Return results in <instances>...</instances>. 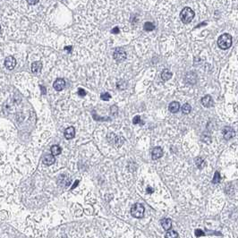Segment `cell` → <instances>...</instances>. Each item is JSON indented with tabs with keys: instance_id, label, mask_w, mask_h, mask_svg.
<instances>
[{
	"instance_id": "6da1fadb",
	"label": "cell",
	"mask_w": 238,
	"mask_h": 238,
	"mask_svg": "<svg viewBox=\"0 0 238 238\" xmlns=\"http://www.w3.org/2000/svg\"><path fill=\"white\" fill-rule=\"evenodd\" d=\"M218 46L223 50L228 49L232 46V36L228 33L220 35L218 39Z\"/></svg>"
},
{
	"instance_id": "7a4b0ae2",
	"label": "cell",
	"mask_w": 238,
	"mask_h": 238,
	"mask_svg": "<svg viewBox=\"0 0 238 238\" xmlns=\"http://www.w3.org/2000/svg\"><path fill=\"white\" fill-rule=\"evenodd\" d=\"M194 12L190 7H184L180 13V18L184 23H189L194 18Z\"/></svg>"
},
{
	"instance_id": "3957f363",
	"label": "cell",
	"mask_w": 238,
	"mask_h": 238,
	"mask_svg": "<svg viewBox=\"0 0 238 238\" xmlns=\"http://www.w3.org/2000/svg\"><path fill=\"white\" fill-rule=\"evenodd\" d=\"M131 214H132L133 217L137 218H141L143 217L144 214V207L142 206V204L141 203H136L131 209Z\"/></svg>"
},
{
	"instance_id": "277c9868",
	"label": "cell",
	"mask_w": 238,
	"mask_h": 238,
	"mask_svg": "<svg viewBox=\"0 0 238 238\" xmlns=\"http://www.w3.org/2000/svg\"><path fill=\"white\" fill-rule=\"evenodd\" d=\"M222 134L226 140H230L235 136V132L232 127L226 126L222 129Z\"/></svg>"
},
{
	"instance_id": "5b68a950",
	"label": "cell",
	"mask_w": 238,
	"mask_h": 238,
	"mask_svg": "<svg viewBox=\"0 0 238 238\" xmlns=\"http://www.w3.org/2000/svg\"><path fill=\"white\" fill-rule=\"evenodd\" d=\"M114 58L117 61H124L126 58L125 51L122 48H117L114 52Z\"/></svg>"
},
{
	"instance_id": "8992f818",
	"label": "cell",
	"mask_w": 238,
	"mask_h": 238,
	"mask_svg": "<svg viewBox=\"0 0 238 238\" xmlns=\"http://www.w3.org/2000/svg\"><path fill=\"white\" fill-rule=\"evenodd\" d=\"M5 67L7 69L13 70L15 67V65H16V60H15V58H14V57H13V56L6 57L5 60Z\"/></svg>"
},
{
	"instance_id": "52a82bcc",
	"label": "cell",
	"mask_w": 238,
	"mask_h": 238,
	"mask_svg": "<svg viewBox=\"0 0 238 238\" xmlns=\"http://www.w3.org/2000/svg\"><path fill=\"white\" fill-rule=\"evenodd\" d=\"M64 86H65V81H64V79H61V78L56 79L54 81V83H53L54 89L56 90V91H57V92L62 91V90L64 88Z\"/></svg>"
},
{
	"instance_id": "ba28073f",
	"label": "cell",
	"mask_w": 238,
	"mask_h": 238,
	"mask_svg": "<svg viewBox=\"0 0 238 238\" xmlns=\"http://www.w3.org/2000/svg\"><path fill=\"white\" fill-rule=\"evenodd\" d=\"M111 135L113 136V138H110L109 136H108V140L113 143V144H115L116 145L117 147H120L123 143H124V139H123L122 137H117V135H115V134H111Z\"/></svg>"
},
{
	"instance_id": "9c48e42d",
	"label": "cell",
	"mask_w": 238,
	"mask_h": 238,
	"mask_svg": "<svg viewBox=\"0 0 238 238\" xmlns=\"http://www.w3.org/2000/svg\"><path fill=\"white\" fill-rule=\"evenodd\" d=\"M163 156V150L160 147H156L152 151V159L157 160Z\"/></svg>"
},
{
	"instance_id": "30bf717a",
	"label": "cell",
	"mask_w": 238,
	"mask_h": 238,
	"mask_svg": "<svg viewBox=\"0 0 238 238\" xmlns=\"http://www.w3.org/2000/svg\"><path fill=\"white\" fill-rule=\"evenodd\" d=\"M55 157H54V155L53 154H47V155H45L43 159H42V162L43 164H45V165L47 166H50L52 165V164L55 163Z\"/></svg>"
},
{
	"instance_id": "8fae6325",
	"label": "cell",
	"mask_w": 238,
	"mask_h": 238,
	"mask_svg": "<svg viewBox=\"0 0 238 238\" xmlns=\"http://www.w3.org/2000/svg\"><path fill=\"white\" fill-rule=\"evenodd\" d=\"M201 102L202 106H205V108H210V106L213 105L212 98H211L210 95H206V96H204V97L201 98Z\"/></svg>"
},
{
	"instance_id": "7c38bea8",
	"label": "cell",
	"mask_w": 238,
	"mask_h": 238,
	"mask_svg": "<svg viewBox=\"0 0 238 238\" xmlns=\"http://www.w3.org/2000/svg\"><path fill=\"white\" fill-rule=\"evenodd\" d=\"M75 135V130L73 126H70L68 127L67 129H65L64 131V137L65 139H67V140H71Z\"/></svg>"
},
{
	"instance_id": "4fadbf2b",
	"label": "cell",
	"mask_w": 238,
	"mask_h": 238,
	"mask_svg": "<svg viewBox=\"0 0 238 238\" xmlns=\"http://www.w3.org/2000/svg\"><path fill=\"white\" fill-rule=\"evenodd\" d=\"M41 68H42V63L40 61H36L34 63H32V64H31V71L34 73H40Z\"/></svg>"
},
{
	"instance_id": "5bb4252c",
	"label": "cell",
	"mask_w": 238,
	"mask_h": 238,
	"mask_svg": "<svg viewBox=\"0 0 238 238\" xmlns=\"http://www.w3.org/2000/svg\"><path fill=\"white\" fill-rule=\"evenodd\" d=\"M168 109L171 113H176L180 109V104L177 101L171 102L168 106Z\"/></svg>"
},
{
	"instance_id": "9a60e30c",
	"label": "cell",
	"mask_w": 238,
	"mask_h": 238,
	"mask_svg": "<svg viewBox=\"0 0 238 238\" xmlns=\"http://www.w3.org/2000/svg\"><path fill=\"white\" fill-rule=\"evenodd\" d=\"M160 222H161L162 227L167 231L169 230V229L172 227V221H171L170 218H164L160 221Z\"/></svg>"
},
{
	"instance_id": "2e32d148",
	"label": "cell",
	"mask_w": 238,
	"mask_h": 238,
	"mask_svg": "<svg viewBox=\"0 0 238 238\" xmlns=\"http://www.w3.org/2000/svg\"><path fill=\"white\" fill-rule=\"evenodd\" d=\"M185 80L188 83H190V84H194L196 83V81H197V76L194 73H189L188 75H186L185 77Z\"/></svg>"
},
{
	"instance_id": "e0dca14e",
	"label": "cell",
	"mask_w": 238,
	"mask_h": 238,
	"mask_svg": "<svg viewBox=\"0 0 238 238\" xmlns=\"http://www.w3.org/2000/svg\"><path fill=\"white\" fill-rule=\"evenodd\" d=\"M172 75H173V73H172L168 69H164L163 72L161 73V78L164 81H167L170 80L172 78Z\"/></svg>"
},
{
	"instance_id": "ac0fdd59",
	"label": "cell",
	"mask_w": 238,
	"mask_h": 238,
	"mask_svg": "<svg viewBox=\"0 0 238 238\" xmlns=\"http://www.w3.org/2000/svg\"><path fill=\"white\" fill-rule=\"evenodd\" d=\"M50 151L54 156H56V155H59L61 153L62 150L58 145H53L51 147V149H50Z\"/></svg>"
},
{
	"instance_id": "d6986e66",
	"label": "cell",
	"mask_w": 238,
	"mask_h": 238,
	"mask_svg": "<svg viewBox=\"0 0 238 238\" xmlns=\"http://www.w3.org/2000/svg\"><path fill=\"white\" fill-rule=\"evenodd\" d=\"M144 30L147 31H151L152 30L155 29V25L152 23V22H147L144 23V26H143Z\"/></svg>"
},
{
	"instance_id": "ffe728a7",
	"label": "cell",
	"mask_w": 238,
	"mask_h": 238,
	"mask_svg": "<svg viewBox=\"0 0 238 238\" xmlns=\"http://www.w3.org/2000/svg\"><path fill=\"white\" fill-rule=\"evenodd\" d=\"M117 87L118 88V89H120V90H125V89H126V87H127V83L125 81H119L118 83H117Z\"/></svg>"
},
{
	"instance_id": "44dd1931",
	"label": "cell",
	"mask_w": 238,
	"mask_h": 238,
	"mask_svg": "<svg viewBox=\"0 0 238 238\" xmlns=\"http://www.w3.org/2000/svg\"><path fill=\"white\" fill-rule=\"evenodd\" d=\"M220 179H221L220 174H219L218 171H217V172H215V174H214V177H213L212 183L213 184H218L220 182Z\"/></svg>"
},
{
	"instance_id": "7402d4cb",
	"label": "cell",
	"mask_w": 238,
	"mask_h": 238,
	"mask_svg": "<svg viewBox=\"0 0 238 238\" xmlns=\"http://www.w3.org/2000/svg\"><path fill=\"white\" fill-rule=\"evenodd\" d=\"M192 110V108H191V106L189 104H184L183 106H182V111L184 114H189Z\"/></svg>"
},
{
	"instance_id": "603a6c76",
	"label": "cell",
	"mask_w": 238,
	"mask_h": 238,
	"mask_svg": "<svg viewBox=\"0 0 238 238\" xmlns=\"http://www.w3.org/2000/svg\"><path fill=\"white\" fill-rule=\"evenodd\" d=\"M178 236H179L178 234H177L176 231H174V230L167 232V235H166V237H167V238H177Z\"/></svg>"
},
{
	"instance_id": "cb8c5ba5",
	"label": "cell",
	"mask_w": 238,
	"mask_h": 238,
	"mask_svg": "<svg viewBox=\"0 0 238 238\" xmlns=\"http://www.w3.org/2000/svg\"><path fill=\"white\" fill-rule=\"evenodd\" d=\"M117 113H118V108L117 106H112L110 108V114L111 116H114V117H117Z\"/></svg>"
},
{
	"instance_id": "d4e9b609",
	"label": "cell",
	"mask_w": 238,
	"mask_h": 238,
	"mask_svg": "<svg viewBox=\"0 0 238 238\" xmlns=\"http://www.w3.org/2000/svg\"><path fill=\"white\" fill-rule=\"evenodd\" d=\"M194 162H195V165L198 167L199 168H201V167H202V164H203V159H201V158H200V157H198V158H196L195 159V160H194Z\"/></svg>"
},
{
	"instance_id": "484cf974",
	"label": "cell",
	"mask_w": 238,
	"mask_h": 238,
	"mask_svg": "<svg viewBox=\"0 0 238 238\" xmlns=\"http://www.w3.org/2000/svg\"><path fill=\"white\" fill-rule=\"evenodd\" d=\"M100 98H101L102 100L108 101V100H109L110 98H111V96H110V94H109V93H108V92H105V93H102V94H101Z\"/></svg>"
},
{
	"instance_id": "4316f807",
	"label": "cell",
	"mask_w": 238,
	"mask_h": 238,
	"mask_svg": "<svg viewBox=\"0 0 238 238\" xmlns=\"http://www.w3.org/2000/svg\"><path fill=\"white\" fill-rule=\"evenodd\" d=\"M194 234H195V236H197V237L204 236V235H205V234L203 233V231L201 230V229H196L195 232H194Z\"/></svg>"
},
{
	"instance_id": "83f0119b",
	"label": "cell",
	"mask_w": 238,
	"mask_h": 238,
	"mask_svg": "<svg viewBox=\"0 0 238 238\" xmlns=\"http://www.w3.org/2000/svg\"><path fill=\"white\" fill-rule=\"evenodd\" d=\"M141 122V117H139V116H136L134 118V120H133V123L134 125H137V124H139V123Z\"/></svg>"
},
{
	"instance_id": "f1b7e54d",
	"label": "cell",
	"mask_w": 238,
	"mask_h": 238,
	"mask_svg": "<svg viewBox=\"0 0 238 238\" xmlns=\"http://www.w3.org/2000/svg\"><path fill=\"white\" fill-rule=\"evenodd\" d=\"M78 94H79V96L83 97V96H85L86 92H85V91H84L83 89H79L78 90Z\"/></svg>"
},
{
	"instance_id": "f546056e",
	"label": "cell",
	"mask_w": 238,
	"mask_h": 238,
	"mask_svg": "<svg viewBox=\"0 0 238 238\" xmlns=\"http://www.w3.org/2000/svg\"><path fill=\"white\" fill-rule=\"evenodd\" d=\"M27 2L30 5H36L39 2V0H27Z\"/></svg>"
},
{
	"instance_id": "4dcf8cb0",
	"label": "cell",
	"mask_w": 238,
	"mask_h": 238,
	"mask_svg": "<svg viewBox=\"0 0 238 238\" xmlns=\"http://www.w3.org/2000/svg\"><path fill=\"white\" fill-rule=\"evenodd\" d=\"M112 32H113V33H118V32H119V29H118L117 27H116V28H115V29L112 31Z\"/></svg>"
},
{
	"instance_id": "1f68e13d",
	"label": "cell",
	"mask_w": 238,
	"mask_h": 238,
	"mask_svg": "<svg viewBox=\"0 0 238 238\" xmlns=\"http://www.w3.org/2000/svg\"><path fill=\"white\" fill-rule=\"evenodd\" d=\"M147 192H148V193H153L152 188H151V187H148V188H147Z\"/></svg>"
},
{
	"instance_id": "d6a6232c",
	"label": "cell",
	"mask_w": 238,
	"mask_h": 238,
	"mask_svg": "<svg viewBox=\"0 0 238 238\" xmlns=\"http://www.w3.org/2000/svg\"><path fill=\"white\" fill-rule=\"evenodd\" d=\"M40 87H41V92H42V93L45 95V94H46V88H45L44 86H40Z\"/></svg>"
},
{
	"instance_id": "836d02e7",
	"label": "cell",
	"mask_w": 238,
	"mask_h": 238,
	"mask_svg": "<svg viewBox=\"0 0 238 238\" xmlns=\"http://www.w3.org/2000/svg\"><path fill=\"white\" fill-rule=\"evenodd\" d=\"M78 184H79V181H78V180H76V181H75V184H73V187H72V189H75V188L76 187V185H77Z\"/></svg>"
},
{
	"instance_id": "e575fe53",
	"label": "cell",
	"mask_w": 238,
	"mask_h": 238,
	"mask_svg": "<svg viewBox=\"0 0 238 238\" xmlns=\"http://www.w3.org/2000/svg\"><path fill=\"white\" fill-rule=\"evenodd\" d=\"M64 49H65V50H67L68 52H70L72 50V47H65Z\"/></svg>"
}]
</instances>
